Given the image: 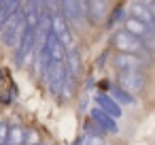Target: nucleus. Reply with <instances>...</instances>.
Instances as JSON below:
<instances>
[{
    "label": "nucleus",
    "instance_id": "obj_1",
    "mask_svg": "<svg viewBox=\"0 0 155 145\" xmlns=\"http://www.w3.org/2000/svg\"><path fill=\"white\" fill-rule=\"evenodd\" d=\"M110 45H113V49H115L117 54H130V56H138V58L147 60L149 64L153 62V60H151V56H149L147 45H144L142 41H138L136 36H132L130 32L121 30V28L113 32V36H110Z\"/></svg>",
    "mask_w": 155,
    "mask_h": 145
},
{
    "label": "nucleus",
    "instance_id": "obj_2",
    "mask_svg": "<svg viewBox=\"0 0 155 145\" xmlns=\"http://www.w3.org/2000/svg\"><path fill=\"white\" fill-rule=\"evenodd\" d=\"M24 28H26V19H24V9L19 7L11 15V19L5 24V28L0 30V39H2V43L9 49H17V45L21 41V34H24Z\"/></svg>",
    "mask_w": 155,
    "mask_h": 145
},
{
    "label": "nucleus",
    "instance_id": "obj_3",
    "mask_svg": "<svg viewBox=\"0 0 155 145\" xmlns=\"http://www.w3.org/2000/svg\"><path fill=\"white\" fill-rule=\"evenodd\" d=\"M115 85H119V88L125 90L127 94L136 96V94H140V92L144 90L147 77H144L142 71H119V73H117V83H115Z\"/></svg>",
    "mask_w": 155,
    "mask_h": 145
},
{
    "label": "nucleus",
    "instance_id": "obj_4",
    "mask_svg": "<svg viewBox=\"0 0 155 145\" xmlns=\"http://www.w3.org/2000/svg\"><path fill=\"white\" fill-rule=\"evenodd\" d=\"M121 30H125V32H130L132 36H136L138 41H142V43L147 45V49H149V51H153L155 32H153L151 28H147L144 24H140L138 19H134V17H125V19H123V28H121Z\"/></svg>",
    "mask_w": 155,
    "mask_h": 145
},
{
    "label": "nucleus",
    "instance_id": "obj_5",
    "mask_svg": "<svg viewBox=\"0 0 155 145\" xmlns=\"http://www.w3.org/2000/svg\"><path fill=\"white\" fill-rule=\"evenodd\" d=\"M108 2H102V0H89L85 2V19L96 24V26H102L106 19H108Z\"/></svg>",
    "mask_w": 155,
    "mask_h": 145
},
{
    "label": "nucleus",
    "instance_id": "obj_6",
    "mask_svg": "<svg viewBox=\"0 0 155 145\" xmlns=\"http://www.w3.org/2000/svg\"><path fill=\"white\" fill-rule=\"evenodd\" d=\"M113 66L115 71H142V66H149L147 60L138 58V56H130V54H115L113 56Z\"/></svg>",
    "mask_w": 155,
    "mask_h": 145
},
{
    "label": "nucleus",
    "instance_id": "obj_7",
    "mask_svg": "<svg viewBox=\"0 0 155 145\" xmlns=\"http://www.w3.org/2000/svg\"><path fill=\"white\" fill-rule=\"evenodd\" d=\"M89 122L100 130V132H110V134H115V132H119V126H117V122L110 117V115H106L104 111H100L98 107H94L91 111H89Z\"/></svg>",
    "mask_w": 155,
    "mask_h": 145
},
{
    "label": "nucleus",
    "instance_id": "obj_8",
    "mask_svg": "<svg viewBox=\"0 0 155 145\" xmlns=\"http://www.w3.org/2000/svg\"><path fill=\"white\" fill-rule=\"evenodd\" d=\"M96 105H98L100 111H104L106 115H110L115 122H117V117H121V107H119L106 92H98V94H96Z\"/></svg>",
    "mask_w": 155,
    "mask_h": 145
},
{
    "label": "nucleus",
    "instance_id": "obj_9",
    "mask_svg": "<svg viewBox=\"0 0 155 145\" xmlns=\"http://www.w3.org/2000/svg\"><path fill=\"white\" fill-rule=\"evenodd\" d=\"M117 105H127V107H134L136 105V98L132 96V94H127L125 90H121L119 85H113V88H108V92H106Z\"/></svg>",
    "mask_w": 155,
    "mask_h": 145
},
{
    "label": "nucleus",
    "instance_id": "obj_10",
    "mask_svg": "<svg viewBox=\"0 0 155 145\" xmlns=\"http://www.w3.org/2000/svg\"><path fill=\"white\" fill-rule=\"evenodd\" d=\"M28 141V132L21 126H13L9 128V136H7V145H26Z\"/></svg>",
    "mask_w": 155,
    "mask_h": 145
},
{
    "label": "nucleus",
    "instance_id": "obj_11",
    "mask_svg": "<svg viewBox=\"0 0 155 145\" xmlns=\"http://www.w3.org/2000/svg\"><path fill=\"white\" fill-rule=\"evenodd\" d=\"M19 2H0V30L5 28V24L11 19V15L19 9Z\"/></svg>",
    "mask_w": 155,
    "mask_h": 145
},
{
    "label": "nucleus",
    "instance_id": "obj_12",
    "mask_svg": "<svg viewBox=\"0 0 155 145\" xmlns=\"http://www.w3.org/2000/svg\"><path fill=\"white\" fill-rule=\"evenodd\" d=\"M81 145H106L104 136L102 134H96V132H85L81 136Z\"/></svg>",
    "mask_w": 155,
    "mask_h": 145
},
{
    "label": "nucleus",
    "instance_id": "obj_13",
    "mask_svg": "<svg viewBox=\"0 0 155 145\" xmlns=\"http://www.w3.org/2000/svg\"><path fill=\"white\" fill-rule=\"evenodd\" d=\"M7 136H9V126L0 122V145H7Z\"/></svg>",
    "mask_w": 155,
    "mask_h": 145
},
{
    "label": "nucleus",
    "instance_id": "obj_14",
    "mask_svg": "<svg viewBox=\"0 0 155 145\" xmlns=\"http://www.w3.org/2000/svg\"><path fill=\"white\" fill-rule=\"evenodd\" d=\"M32 145H45V143H32Z\"/></svg>",
    "mask_w": 155,
    "mask_h": 145
}]
</instances>
